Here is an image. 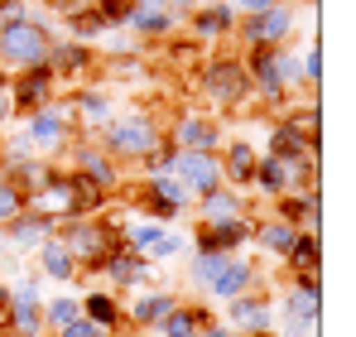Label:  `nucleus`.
<instances>
[{
    "mask_svg": "<svg viewBox=\"0 0 356 337\" xmlns=\"http://www.w3.org/2000/svg\"><path fill=\"white\" fill-rule=\"evenodd\" d=\"M102 203H106V193H97L77 168H49V178H44L34 193H24V207L39 212V217H54V222L97 212Z\"/></svg>",
    "mask_w": 356,
    "mask_h": 337,
    "instance_id": "1",
    "label": "nucleus"
},
{
    "mask_svg": "<svg viewBox=\"0 0 356 337\" xmlns=\"http://www.w3.org/2000/svg\"><path fill=\"white\" fill-rule=\"evenodd\" d=\"M164 140V125L145 111L111 116V125L97 135V145L116 159V164H145V155H154V145Z\"/></svg>",
    "mask_w": 356,
    "mask_h": 337,
    "instance_id": "2",
    "label": "nucleus"
},
{
    "mask_svg": "<svg viewBox=\"0 0 356 337\" xmlns=\"http://www.w3.org/2000/svg\"><path fill=\"white\" fill-rule=\"evenodd\" d=\"M197 87H202V97H207L217 111H236L241 102H250L245 68H241V58H232V54L197 58Z\"/></svg>",
    "mask_w": 356,
    "mask_h": 337,
    "instance_id": "3",
    "label": "nucleus"
},
{
    "mask_svg": "<svg viewBox=\"0 0 356 337\" xmlns=\"http://www.w3.org/2000/svg\"><path fill=\"white\" fill-rule=\"evenodd\" d=\"M58 241L72 251V260H77V270H97L102 260H106V251L120 246V231L116 222H106V217H67L58 226Z\"/></svg>",
    "mask_w": 356,
    "mask_h": 337,
    "instance_id": "4",
    "label": "nucleus"
},
{
    "mask_svg": "<svg viewBox=\"0 0 356 337\" xmlns=\"http://www.w3.org/2000/svg\"><path fill=\"white\" fill-rule=\"evenodd\" d=\"M19 135L29 140V150L34 155H44V159H54L67 150V140H77L72 135V111H67V102H49V107H39V111H24L19 116Z\"/></svg>",
    "mask_w": 356,
    "mask_h": 337,
    "instance_id": "5",
    "label": "nucleus"
},
{
    "mask_svg": "<svg viewBox=\"0 0 356 337\" xmlns=\"http://www.w3.org/2000/svg\"><path fill=\"white\" fill-rule=\"evenodd\" d=\"M298 29V5L294 0H280L260 15H245L236 19V39L241 44H260V49H284Z\"/></svg>",
    "mask_w": 356,
    "mask_h": 337,
    "instance_id": "6",
    "label": "nucleus"
},
{
    "mask_svg": "<svg viewBox=\"0 0 356 337\" xmlns=\"http://www.w3.org/2000/svg\"><path fill=\"white\" fill-rule=\"evenodd\" d=\"M140 203H145V217L169 226L174 217H183V212L193 207V193L178 183L169 168H154V173H145V183H140Z\"/></svg>",
    "mask_w": 356,
    "mask_h": 337,
    "instance_id": "7",
    "label": "nucleus"
},
{
    "mask_svg": "<svg viewBox=\"0 0 356 337\" xmlns=\"http://www.w3.org/2000/svg\"><path fill=\"white\" fill-rule=\"evenodd\" d=\"M236 10H232V0H207V5H197V10H188V39L197 44V49H217V44H227L232 34H236Z\"/></svg>",
    "mask_w": 356,
    "mask_h": 337,
    "instance_id": "8",
    "label": "nucleus"
},
{
    "mask_svg": "<svg viewBox=\"0 0 356 337\" xmlns=\"http://www.w3.org/2000/svg\"><path fill=\"white\" fill-rule=\"evenodd\" d=\"M169 173H174L193 198H202V193H212L217 183H227V178H222V155H212V150H183V145H178L174 159H169Z\"/></svg>",
    "mask_w": 356,
    "mask_h": 337,
    "instance_id": "9",
    "label": "nucleus"
},
{
    "mask_svg": "<svg viewBox=\"0 0 356 337\" xmlns=\"http://www.w3.org/2000/svg\"><path fill=\"white\" fill-rule=\"evenodd\" d=\"M92 275H106V284H111V289H145V284L154 280V260H149L145 251L111 246V251H106V260H102Z\"/></svg>",
    "mask_w": 356,
    "mask_h": 337,
    "instance_id": "10",
    "label": "nucleus"
},
{
    "mask_svg": "<svg viewBox=\"0 0 356 337\" xmlns=\"http://www.w3.org/2000/svg\"><path fill=\"white\" fill-rule=\"evenodd\" d=\"M67 150H72V168H77L97 193H106V198H111V193L120 188V164L102 150V145H97V140H67Z\"/></svg>",
    "mask_w": 356,
    "mask_h": 337,
    "instance_id": "11",
    "label": "nucleus"
},
{
    "mask_svg": "<svg viewBox=\"0 0 356 337\" xmlns=\"http://www.w3.org/2000/svg\"><path fill=\"white\" fill-rule=\"evenodd\" d=\"M54 92H58V77H54V68H49V63L24 68V72H15V77H10V102H15V116L49 107V102H54Z\"/></svg>",
    "mask_w": 356,
    "mask_h": 337,
    "instance_id": "12",
    "label": "nucleus"
},
{
    "mask_svg": "<svg viewBox=\"0 0 356 337\" xmlns=\"http://www.w3.org/2000/svg\"><path fill=\"white\" fill-rule=\"evenodd\" d=\"M227 328L232 333H270L275 328V304H270V294H260L255 284L236 294V299H227Z\"/></svg>",
    "mask_w": 356,
    "mask_h": 337,
    "instance_id": "13",
    "label": "nucleus"
},
{
    "mask_svg": "<svg viewBox=\"0 0 356 337\" xmlns=\"http://www.w3.org/2000/svg\"><path fill=\"white\" fill-rule=\"evenodd\" d=\"M120 29L135 34L140 44H169L178 29H183V15L178 10H140V5H125Z\"/></svg>",
    "mask_w": 356,
    "mask_h": 337,
    "instance_id": "14",
    "label": "nucleus"
},
{
    "mask_svg": "<svg viewBox=\"0 0 356 337\" xmlns=\"http://www.w3.org/2000/svg\"><path fill=\"white\" fill-rule=\"evenodd\" d=\"M174 145H183V150H222V120L217 116H202V111H183V116H174V125L164 130Z\"/></svg>",
    "mask_w": 356,
    "mask_h": 337,
    "instance_id": "15",
    "label": "nucleus"
},
{
    "mask_svg": "<svg viewBox=\"0 0 356 337\" xmlns=\"http://www.w3.org/2000/svg\"><path fill=\"white\" fill-rule=\"evenodd\" d=\"M174 304H178L174 289H149V284H145V289H135V294H130V304L120 308V318H125L130 328H145V333H154V328H159V318H164Z\"/></svg>",
    "mask_w": 356,
    "mask_h": 337,
    "instance_id": "16",
    "label": "nucleus"
},
{
    "mask_svg": "<svg viewBox=\"0 0 356 337\" xmlns=\"http://www.w3.org/2000/svg\"><path fill=\"white\" fill-rule=\"evenodd\" d=\"M67 111H72V135L77 140H97L116 116L106 92H77V97H67Z\"/></svg>",
    "mask_w": 356,
    "mask_h": 337,
    "instance_id": "17",
    "label": "nucleus"
},
{
    "mask_svg": "<svg viewBox=\"0 0 356 337\" xmlns=\"http://www.w3.org/2000/svg\"><path fill=\"white\" fill-rule=\"evenodd\" d=\"M255 275H260V260H255V256H241V251H232V256L222 260V270L212 275V284H207V294H212L217 304H227V299H236V294H245V289L255 284Z\"/></svg>",
    "mask_w": 356,
    "mask_h": 337,
    "instance_id": "18",
    "label": "nucleus"
},
{
    "mask_svg": "<svg viewBox=\"0 0 356 337\" xmlns=\"http://www.w3.org/2000/svg\"><path fill=\"white\" fill-rule=\"evenodd\" d=\"M284 308V323H308V328H323V280H294L280 299Z\"/></svg>",
    "mask_w": 356,
    "mask_h": 337,
    "instance_id": "19",
    "label": "nucleus"
},
{
    "mask_svg": "<svg viewBox=\"0 0 356 337\" xmlns=\"http://www.w3.org/2000/svg\"><path fill=\"white\" fill-rule=\"evenodd\" d=\"M250 217H227V222H197V251H241L250 246Z\"/></svg>",
    "mask_w": 356,
    "mask_h": 337,
    "instance_id": "20",
    "label": "nucleus"
},
{
    "mask_svg": "<svg viewBox=\"0 0 356 337\" xmlns=\"http://www.w3.org/2000/svg\"><path fill=\"white\" fill-rule=\"evenodd\" d=\"M92 63H97V54H92V44H82V39H54L49 44V68H54V77H87L92 72Z\"/></svg>",
    "mask_w": 356,
    "mask_h": 337,
    "instance_id": "21",
    "label": "nucleus"
},
{
    "mask_svg": "<svg viewBox=\"0 0 356 337\" xmlns=\"http://www.w3.org/2000/svg\"><path fill=\"white\" fill-rule=\"evenodd\" d=\"M197 203V222H227V217H250V207H245V193L232 188V183H217L212 193H202V198H193Z\"/></svg>",
    "mask_w": 356,
    "mask_h": 337,
    "instance_id": "22",
    "label": "nucleus"
},
{
    "mask_svg": "<svg viewBox=\"0 0 356 337\" xmlns=\"http://www.w3.org/2000/svg\"><path fill=\"white\" fill-rule=\"evenodd\" d=\"M222 178L232 183V188H250V178H255V159H260V150L250 145V140H222Z\"/></svg>",
    "mask_w": 356,
    "mask_h": 337,
    "instance_id": "23",
    "label": "nucleus"
},
{
    "mask_svg": "<svg viewBox=\"0 0 356 337\" xmlns=\"http://www.w3.org/2000/svg\"><path fill=\"white\" fill-rule=\"evenodd\" d=\"M58 226H63V222H54V217H39V212H29V207H24L15 222H5V236H10V246L24 256V251H39V246H44V241H49Z\"/></svg>",
    "mask_w": 356,
    "mask_h": 337,
    "instance_id": "24",
    "label": "nucleus"
},
{
    "mask_svg": "<svg viewBox=\"0 0 356 337\" xmlns=\"http://www.w3.org/2000/svg\"><path fill=\"white\" fill-rule=\"evenodd\" d=\"M44 299H10V308H5V318H0V333L10 337H49L44 328V308H39Z\"/></svg>",
    "mask_w": 356,
    "mask_h": 337,
    "instance_id": "25",
    "label": "nucleus"
},
{
    "mask_svg": "<svg viewBox=\"0 0 356 337\" xmlns=\"http://www.w3.org/2000/svg\"><path fill=\"white\" fill-rule=\"evenodd\" d=\"M34 256H39V270H44L49 280H58V284H72L77 275H82V270H77V260H72V251L58 241V231H54V236H49Z\"/></svg>",
    "mask_w": 356,
    "mask_h": 337,
    "instance_id": "26",
    "label": "nucleus"
},
{
    "mask_svg": "<svg viewBox=\"0 0 356 337\" xmlns=\"http://www.w3.org/2000/svg\"><path fill=\"white\" fill-rule=\"evenodd\" d=\"M202 323H207V308L202 304H174L164 318H159V337H197L202 333Z\"/></svg>",
    "mask_w": 356,
    "mask_h": 337,
    "instance_id": "27",
    "label": "nucleus"
},
{
    "mask_svg": "<svg viewBox=\"0 0 356 337\" xmlns=\"http://www.w3.org/2000/svg\"><path fill=\"white\" fill-rule=\"evenodd\" d=\"M294 236H298V226L294 222H284V217H270V222H255V231H250V241L265 251V256H289V246H294Z\"/></svg>",
    "mask_w": 356,
    "mask_h": 337,
    "instance_id": "28",
    "label": "nucleus"
},
{
    "mask_svg": "<svg viewBox=\"0 0 356 337\" xmlns=\"http://www.w3.org/2000/svg\"><path fill=\"white\" fill-rule=\"evenodd\" d=\"M77 304H82V313H87L92 323H102L106 333H116L120 323H125V318H120V299H116V294H106V289H92V294H82Z\"/></svg>",
    "mask_w": 356,
    "mask_h": 337,
    "instance_id": "29",
    "label": "nucleus"
},
{
    "mask_svg": "<svg viewBox=\"0 0 356 337\" xmlns=\"http://www.w3.org/2000/svg\"><path fill=\"white\" fill-rule=\"evenodd\" d=\"M116 231H120V246H130V251H149L159 236H164V222H154V217H135L130 212V222H116Z\"/></svg>",
    "mask_w": 356,
    "mask_h": 337,
    "instance_id": "30",
    "label": "nucleus"
},
{
    "mask_svg": "<svg viewBox=\"0 0 356 337\" xmlns=\"http://www.w3.org/2000/svg\"><path fill=\"white\" fill-rule=\"evenodd\" d=\"M39 308H44V328H49V333H58L67 318H77V313H82L77 294H58V299H49V304H39Z\"/></svg>",
    "mask_w": 356,
    "mask_h": 337,
    "instance_id": "31",
    "label": "nucleus"
},
{
    "mask_svg": "<svg viewBox=\"0 0 356 337\" xmlns=\"http://www.w3.org/2000/svg\"><path fill=\"white\" fill-rule=\"evenodd\" d=\"M227 256H232V251H197V256H193V270H188L193 284H197V289H207L212 275L222 270V260H227Z\"/></svg>",
    "mask_w": 356,
    "mask_h": 337,
    "instance_id": "32",
    "label": "nucleus"
},
{
    "mask_svg": "<svg viewBox=\"0 0 356 337\" xmlns=\"http://www.w3.org/2000/svg\"><path fill=\"white\" fill-rule=\"evenodd\" d=\"M19 212H24V193H19V188H15V183H10V178L0 173V226L15 222Z\"/></svg>",
    "mask_w": 356,
    "mask_h": 337,
    "instance_id": "33",
    "label": "nucleus"
},
{
    "mask_svg": "<svg viewBox=\"0 0 356 337\" xmlns=\"http://www.w3.org/2000/svg\"><path fill=\"white\" fill-rule=\"evenodd\" d=\"M183 246H188V236L164 226V236H159V241H154V246H149L145 256H149V260H174V256H183Z\"/></svg>",
    "mask_w": 356,
    "mask_h": 337,
    "instance_id": "34",
    "label": "nucleus"
},
{
    "mask_svg": "<svg viewBox=\"0 0 356 337\" xmlns=\"http://www.w3.org/2000/svg\"><path fill=\"white\" fill-rule=\"evenodd\" d=\"M102 333H106L102 323H92L87 313H77V318H67L58 333H49V337H102Z\"/></svg>",
    "mask_w": 356,
    "mask_h": 337,
    "instance_id": "35",
    "label": "nucleus"
},
{
    "mask_svg": "<svg viewBox=\"0 0 356 337\" xmlns=\"http://www.w3.org/2000/svg\"><path fill=\"white\" fill-rule=\"evenodd\" d=\"M270 5H280V0H232L236 15H260V10H270Z\"/></svg>",
    "mask_w": 356,
    "mask_h": 337,
    "instance_id": "36",
    "label": "nucleus"
},
{
    "mask_svg": "<svg viewBox=\"0 0 356 337\" xmlns=\"http://www.w3.org/2000/svg\"><path fill=\"white\" fill-rule=\"evenodd\" d=\"M10 120H15V102H10V82H5V87H0V130H5Z\"/></svg>",
    "mask_w": 356,
    "mask_h": 337,
    "instance_id": "37",
    "label": "nucleus"
},
{
    "mask_svg": "<svg viewBox=\"0 0 356 337\" xmlns=\"http://www.w3.org/2000/svg\"><path fill=\"white\" fill-rule=\"evenodd\" d=\"M275 337H318V328H308V323H284Z\"/></svg>",
    "mask_w": 356,
    "mask_h": 337,
    "instance_id": "38",
    "label": "nucleus"
},
{
    "mask_svg": "<svg viewBox=\"0 0 356 337\" xmlns=\"http://www.w3.org/2000/svg\"><path fill=\"white\" fill-rule=\"evenodd\" d=\"M169 5H174L178 15H188V10H197V5H207V0H169Z\"/></svg>",
    "mask_w": 356,
    "mask_h": 337,
    "instance_id": "39",
    "label": "nucleus"
},
{
    "mask_svg": "<svg viewBox=\"0 0 356 337\" xmlns=\"http://www.w3.org/2000/svg\"><path fill=\"white\" fill-rule=\"evenodd\" d=\"M5 308H10V284L0 280V318H5Z\"/></svg>",
    "mask_w": 356,
    "mask_h": 337,
    "instance_id": "40",
    "label": "nucleus"
},
{
    "mask_svg": "<svg viewBox=\"0 0 356 337\" xmlns=\"http://www.w3.org/2000/svg\"><path fill=\"white\" fill-rule=\"evenodd\" d=\"M5 5H10V0H0V10H5Z\"/></svg>",
    "mask_w": 356,
    "mask_h": 337,
    "instance_id": "41",
    "label": "nucleus"
},
{
    "mask_svg": "<svg viewBox=\"0 0 356 337\" xmlns=\"http://www.w3.org/2000/svg\"><path fill=\"white\" fill-rule=\"evenodd\" d=\"M102 337H116V333H102Z\"/></svg>",
    "mask_w": 356,
    "mask_h": 337,
    "instance_id": "42",
    "label": "nucleus"
},
{
    "mask_svg": "<svg viewBox=\"0 0 356 337\" xmlns=\"http://www.w3.org/2000/svg\"><path fill=\"white\" fill-rule=\"evenodd\" d=\"M0 337H5V333H0Z\"/></svg>",
    "mask_w": 356,
    "mask_h": 337,
    "instance_id": "43",
    "label": "nucleus"
}]
</instances>
